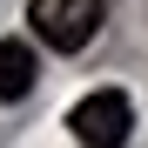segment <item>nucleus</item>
I'll list each match as a JSON object with an SVG mask.
<instances>
[{
  "mask_svg": "<svg viewBox=\"0 0 148 148\" xmlns=\"http://www.w3.org/2000/svg\"><path fill=\"white\" fill-rule=\"evenodd\" d=\"M67 128H74L81 148H121L128 128H135V108H128V94H121V88H94V94L74 101Z\"/></svg>",
  "mask_w": 148,
  "mask_h": 148,
  "instance_id": "nucleus-2",
  "label": "nucleus"
},
{
  "mask_svg": "<svg viewBox=\"0 0 148 148\" xmlns=\"http://www.w3.org/2000/svg\"><path fill=\"white\" fill-rule=\"evenodd\" d=\"M40 81V61L27 40H0V101H27Z\"/></svg>",
  "mask_w": 148,
  "mask_h": 148,
  "instance_id": "nucleus-3",
  "label": "nucleus"
},
{
  "mask_svg": "<svg viewBox=\"0 0 148 148\" xmlns=\"http://www.w3.org/2000/svg\"><path fill=\"white\" fill-rule=\"evenodd\" d=\"M101 20H108V0H27V27L54 54H81L101 34Z\"/></svg>",
  "mask_w": 148,
  "mask_h": 148,
  "instance_id": "nucleus-1",
  "label": "nucleus"
}]
</instances>
